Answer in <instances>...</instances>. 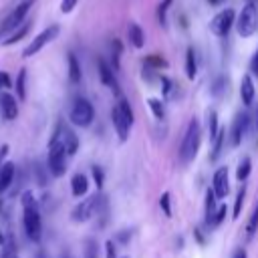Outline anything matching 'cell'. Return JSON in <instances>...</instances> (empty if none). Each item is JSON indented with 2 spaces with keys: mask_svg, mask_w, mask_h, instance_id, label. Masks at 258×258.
Segmentation results:
<instances>
[{
  "mask_svg": "<svg viewBox=\"0 0 258 258\" xmlns=\"http://www.w3.org/2000/svg\"><path fill=\"white\" fill-rule=\"evenodd\" d=\"M232 258H246V250H244V248H238V250L232 254Z\"/></svg>",
  "mask_w": 258,
  "mask_h": 258,
  "instance_id": "cell-43",
  "label": "cell"
},
{
  "mask_svg": "<svg viewBox=\"0 0 258 258\" xmlns=\"http://www.w3.org/2000/svg\"><path fill=\"white\" fill-rule=\"evenodd\" d=\"M119 54H121V42L113 40V69H119Z\"/></svg>",
  "mask_w": 258,
  "mask_h": 258,
  "instance_id": "cell-37",
  "label": "cell"
},
{
  "mask_svg": "<svg viewBox=\"0 0 258 258\" xmlns=\"http://www.w3.org/2000/svg\"><path fill=\"white\" fill-rule=\"evenodd\" d=\"M34 2H36V0H22V2H20V4H18V6H16V8H14L6 18H4V20H2V26H0V38H2V36H6V34H8V32H12L18 24H22V22H24V16H26V14H28V10L34 6Z\"/></svg>",
  "mask_w": 258,
  "mask_h": 258,
  "instance_id": "cell-8",
  "label": "cell"
},
{
  "mask_svg": "<svg viewBox=\"0 0 258 258\" xmlns=\"http://www.w3.org/2000/svg\"><path fill=\"white\" fill-rule=\"evenodd\" d=\"M97 69H99L101 83H103L105 87H109V89L119 97V95H121V89H119V83H117V79H115V75H113V67H109L103 58H97Z\"/></svg>",
  "mask_w": 258,
  "mask_h": 258,
  "instance_id": "cell-13",
  "label": "cell"
},
{
  "mask_svg": "<svg viewBox=\"0 0 258 258\" xmlns=\"http://www.w3.org/2000/svg\"><path fill=\"white\" fill-rule=\"evenodd\" d=\"M246 129H248V113H238L232 121V127H230V141L234 147H238L246 135Z\"/></svg>",
  "mask_w": 258,
  "mask_h": 258,
  "instance_id": "cell-12",
  "label": "cell"
},
{
  "mask_svg": "<svg viewBox=\"0 0 258 258\" xmlns=\"http://www.w3.org/2000/svg\"><path fill=\"white\" fill-rule=\"evenodd\" d=\"M212 189L216 194L218 200H224L230 191V181H228V167L222 165L214 171V177H212Z\"/></svg>",
  "mask_w": 258,
  "mask_h": 258,
  "instance_id": "cell-11",
  "label": "cell"
},
{
  "mask_svg": "<svg viewBox=\"0 0 258 258\" xmlns=\"http://www.w3.org/2000/svg\"><path fill=\"white\" fill-rule=\"evenodd\" d=\"M93 119H95L93 105L87 99H83V97L75 99V103L71 107V121H73V125H77V127H89L93 123Z\"/></svg>",
  "mask_w": 258,
  "mask_h": 258,
  "instance_id": "cell-7",
  "label": "cell"
},
{
  "mask_svg": "<svg viewBox=\"0 0 258 258\" xmlns=\"http://www.w3.org/2000/svg\"><path fill=\"white\" fill-rule=\"evenodd\" d=\"M145 64L147 67H153V69H165L167 67V60L163 56H159V54H149L145 58Z\"/></svg>",
  "mask_w": 258,
  "mask_h": 258,
  "instance_id": "cell-33",
  "label": "cell"
},
{
  "mask_svg": "<svg viewBox=\"0 0 258 258\" xmlns=\"http://www.w3.org/2000/svg\"><path fill=\"white\" fill-rule=\"evenodd\" d=\"M244 196H246V189L242 187V189L238 191V196H236V204H234V210H232V218H234V220L240 218V212H242V206H244Z\"/></svg>",
  "mask_w": 258,
  "mask_h": 258,
  "instance_id": "cell-34",
  "label": "cell"
},
{
  "mask_svg": "<svg viewBox=\"0 0 258 258\" xmlns=\"http://www.w3.org/2000/svg\"><path fill=\"white\" fill-rule=\"evenodd\" d=\"M0 113H2V117H4L6 121L16 119V115H18L16 99H14L10 93H6V91H0Z\"/></svg>",
  "mask_w": 258,
  "mask_h": 258,
  "instance_id": "cell-14",
  "label": "cell"
},
{
  "mask_svg": "<svg viewBox=\"0 0 258 258\" xmlns=\"http://www.w3.org/2000/svg\"><path fill=\"white\" fill-rule=\"evenodd\" d=\"M171 4H173V0H161L159 6H157V20H159L161 26H165V22H167V10H169Z\"/></svg>",
  "mask_w": 258,
  "mask_h": 258,
  "instance_id": "cell-30",
  "label": "cell"
},
{
  "mask_svg": "<svg viewBox=\"0 0 258 258\" xmlns=\"http://www.w3.org/2000/svg\"><path fill=\"white\" fill-rule=\"evenodd\" d=\"M58 127H60V137H62V141H64L67 153H69V155H75L77 149H79V137H77V133H75L71 127H67L64 123H58Z\"/></svg>",
  "mask_w": 258,
  "mask_h": 258,
  "instance_id": "cell-15",
  "label": "cell"
},
{
  "mask_svg": "<svg viewBox=\"0 0 258 258\" xmlns=\"http://www.w3.org/2000/svg\"><path fill=\"white\" fill-rule=\"evenodd\" d=\"M62 258H71V256H62Z\"/></svg>",
  "mask_w": 258,
  "mask_h": 258,
  "instance_id": "cell-49",
  "label": "cell"
},
{
  "mask_svg": "<svg viewBox=\"0 0 258 258\" xmlns=\"http://www.w3.org/2000/svg\"><path fill=\"white\" fill-rule=\"evenodd\" d=\"M169 200H171V196H169V191H165V194H161V200H159V206H161V212L167 216V218H171V204H169Z\"/></svg>",
  "mask_w": 258,
  "mask_h": 258,
  "instance_id": "cell-36",
  "label": "cell"
},
{
  "mask_svg": "<svg viewBox=\"0 0 258 258\" xmlns=\"http://www.w3.org/2000/svg\"><path fill=\"white\" fill-rule=\"evenodd\" d=\"M256 26H258V8L254 2H248L242 12L238 14V20H236V30L240 36L248 38L256 32Z\"/></svg>",
  "mask_w": 258,
  "mask_h": 258,
  "instance_id": "cell-5",
  "label": "cell"
},
{
  "mask_svg": "<svg viewBox=\"0 0 258 258\" xmlns=\"http://www.w3.org/2000/svg\"><path fill=\"white\" fill-rule=\"evenodd\" d=\"M16 95L18 99H26V69L18 71V79H16Z\"/></svg>",
  "mask_w": 258,
  "mask_h": 258,
  "instance_id": "cell-27",
  "label": "cell"
},
{
  "mask_svg": "<svg viewBox=\"0 0 258 258\" xmlns=\"http://www.w3.org/2000/svg\"><path fill=\"white\" fill-rule=\"evenodd\" d=\"M101 204H103V194H93L87 200H83L79 206H75L71 216L75 222H87L89 218H93L101 212V208H103Z\"/></svg>",
  "mask_w": 258,
  "mask_h": 258,
  "instance_id": "cell-6",
  "label": "cell"
},
{
  "mask_svg": "<svg viewBox=\"0 0 258 258\" xmlns=\"http://www.w3.org/2000/svg\"><path fill=\"white\" fill-rule=\"evenodd\" d=\"M105 258H117V252H115V244H113V240H107V242H105Z\"/></svg>",
  "mask_w": 258,
  "mask_h": 258,
  "instance_id": "cell-40",
  "label": "cell"
},
{
  "mask_svg": "<svg viewBox=\"0 0 258 258\" xmlns=\"http://www.w3.org/2000/svg\"><path fill=\"white\" fill-rule=\"evenodd\" d=\"M200 145H202V125H200V121L196 117H191L189 123H187L183 141L179 145V159H181V163H189L198 155Z\"/></svg>",
  "mask_w": 258,
  "mask_h": 258,
  "instance_id": "cell-3",
  "label": "cell"
},
{
  "mask_svg": "<svg viewBox=\"0 0 258 258\" xmlns=\"http://www.w3.org/2000/svg\"><path fill=\"white\" fill-rule=\"evenodd\" d=\"M111 119H113V127L117 131L119 141H127L129 129L133 125V109L123 95H119V103L111 109Z\"/></svg>",
  "mask_w": 258,
  "mask_h": 258,
  "instance_id": "cell-4",
  "label": "cell"
},
{
  "mask_svg": "<svg viewBox=\"0 0 258 258\" xmlns=\"http://www.w3.org/2000/svg\"><path fill=\"white\" fill-rule=\"evenodd\" d=\"M71 191H73V196H77V198L85 196V194L89 191V179H87V175L75 173V175L71 177Z\"/></svg>",
  "mask_w": 258,
  "mask_h": 258,
  "instance_id": "cell-19",
  "label": "cell"
},
{
  "mask_svg": "<svg viewBox=\"0 0 258 258\" xmlns=\"http://www.w3.org/2000/svg\"><path fill=\"white\" fill-rule=\"evenodd\" d=\"M254 95H256L254 81H252L250 75H244L242 81H240V97H242V103H244V105H252Z\"/></svg>",
  "mask_w": 258,
  "mask_h": 258,
  "instance_id": "cell-16",
  "label": "cell"
},
{
  "mask_svg": "<svg viewBox=\"0 0 258 258\" xmlns=\"http://www.w3.org/2000/svg\"><path fill=\"white\" fill-rule=\"evenodd\" d=\"M58 32H60V26H58V24H50V26H46L40 34H36V36L28 42V46L22 50V56H32V54L40 52L48 42H52V40L58 36Z\"/></svg>",
  "mask_w": 258,
  "mask_h": 258,
  "instance_id": "cell-9",
  "label": "cell"
},
{
  "mask_svg": "<svg viewBox=\"0 0 258 258\" xmlns=\"http://www.w3.org/2000/svg\"><path fill=\"white\" fill-rule=\"evenodd\" d=\"M14 173H16V167H14L12 161L2 163V167H0V196L10 187V183L14 179Z\"/></svg>",
  "mask_w": 258,
  "mask_h": 258,
  "instance_id": "cell-17",
  "label": "cell"
},
{
  "mask_svg": "<svg viewBox=\"0 0 258 258\" xmlns=\"http://www.w3.org/2000/svg\"><path fill=\"white\" fill-rule=\"evenodd\" d=\"M206 129L210 133V139H214L218 135V131H220V127H218V113L214 109H210L206 113Z\"/></svg>",
  "mask_w": 258,
  "mask_h": 258,
  "instance_id": "cell-24",
  "label": "cell"
},
{
  "mask_svg": "<svg viewBox=\"0 0 258 258\" xmlns=\"http://www.w3.org/2000/svg\"><path fill=\"white\" fill-rule=\"evenodd\" d=\"M129 238H131V232H129V230H123V232H119V234H117V240H119L121 244H127V242H129Z\"/></svg>",
  "mask_w": 258,
  "mask_h": 258,
  "instance_id": "cell-42",
  "label": "cell"
},
{
  "mask_svg": "<svg viewBox=\"0 0 258 258\" xmlns=\"http://www.w3.org/2000/svg\"><path fill=\"white\" fill-rule=\"evenodd\" d=\"M256 125H258V113H256Z\"/></svg>",
  "mask_w": 258,
  "mask_h": 258,
  "instance_id": "cell-46",
  "label": "cell"
},
{
  "mask_svg": "<svg viewBox=\"0 0 258 258\" xmlns=\"http://www.w3.org/2000/svg\"><path fill=\"white\" fill-rule=\"evenodd\" d=\"M185 75H187V79H196V75H198V60H196V50H194V46H187V50H185Z\"/></svg>",
  "mask_w": 258,
  "mask_h": 258,
  "instance_id": "cell-21",
  "label": "cell"
},
{
  "mask_svg": "<svg viewBox=\"0 0 258 258\" xmlns=\"http://www.w3.org/2000/svg\"><path fill=\"white\" fill-rule=\"evenodd\" d=\"M127 38H129V42L135 48H143V44H145V32H143V28L137 22H129V26H127Z\"/></svg>",
  "mask_w": 258,
  "mask_h": 258,
  "instance_id": "cell-18",
  "label": "cell"
},
{
  "mask_svg": "<svg viewBox=\"0 0 258 258\" xmlns=\"http://www.w3.org/2000/svg\"><path fill=\"white\" fill-rule=\"evenodd\" d=\"M4 242H6V240H4V236H2V234H0V246H2V244H4Z\"/></svg>",
  "mask_w": 258,
  "mask_h": 258,
  "instance_id": "cell-45",
  "label": "cell"
},
{
  "mask_svg": "<svg viewBox=\"0 0 258 258\" xmlns=\"http://www.w3.org/2000/svg\"><path fill=\"white\" fill-rule=\"evenodd\" d=\"M67 147H64V141L60 137V127L56 123L54 127V133L50 137V143H48V169L54 177H60L64 171H67Z\"/></svg>",
  "mask_w": 258,
  "mask_h": 258,
  "instance_id": "cell-2",
  "label": "cell"
},
{
  "mask_svg": "<svg viewBox=\"0 0 258 258\" xmlns=\"http://www.w3.org/2000/svg\"><path fill=\"white\" fill-rule=\"evenodd\" d=\"M256 232H258V204L254 206V210H252V214H250V218L246 222V240L250 242Z\"/></svg>",
  "mask_w": 258,
  "mask_h": 258,
  "instance_id": "cell-23",
  "label": "cell"
},
{
  "mask_svg": "<svg viewBox=\"0 0 258 258\" xmlns=\"http://www.w3.org/2000/svg\"><path fill=\"white\" fill-rule=\"evenodd\" d=\"M250 73L258 77V50L254 52V56H252V60H250Z\"/></svg>",
  "mask_w": 258,
  "mask_h": 258,
  "instance_id": "cell-41",
  "label": "cell"
},
{
  "mask_svg": "<svg viewBox=\"0 0 258 258\" xmlns=\"http://www.w3.org/2000/svg\"><path fill=\"white\" fill-rule=\"evenodd\" d=\"M250 171H252V163H250L248 157H244L242 163L236 167V179H238V181H244V179L250 175Z\"/></svg>",
  "mask_w": 258,
  "mask_h": 258,
  "instance_id": "cell-28",
  "label": "cell"
},
{
  "mask_svg": "<svg viewBox=\"0 0 258 258\" xmlns=\"http://www.w3.org/2000/svg\"><path fill=\"white\" fill-rule=\"evenodd\" d=\"M224 139H226V131L220 129L218 135L212 139V141H214V145H212V153H210V159H212V161H216V159L220 157V151H222V147H224Z\"/></svg>",
  "mask_w": 258,
  "mask_h": 258,
  "instance_id": "cell-25",
  "label": "cell"
},
{
  "mask_svg": "<svg viewBox=\"0 0 258 258\" xmlns=\"http://www.w3.org/2000/svg\"><path fill=\"white\" fill-rule=\"evenodd\" d=\"M0 210H2V200H0Z\"/></svg>",
  "mask_w": 258,
  "mask_h": 258,
  "instance_id": "cell-48",
  "label": "cell"
},
{
  "mask_svg": "<svg viewBox=\"0 0 258 258\" xmlns=\"http://www.w3.org/2000/svg\"><path fill=\"white\" fill-rule=\"evenodd\" d=\"M22 224H24V232H26L28 240L38 242L40 234H42V222H40L38 204H36L32 191L22 194Z\"/></svg>",
  "mask_w": 258,
  "mask_h": 258,
  "instance_id": "cell-1",
  "label": "cell"
},
{
  "mask_svg": "<svg viewBox=\"0 0 258 258\" xmlns=\"http://www.w3.org/2000/svg\"><path fill=\"white\" fill-rule=\"evenodd\" d=\"M234 20H236V12H234L232 8L220 10V12L210 20V30H212V34H216V36H228L230 28L234 26Z\"/></svg>",
  "mask_w": 258,
  "mask_h": 258,
  "instance_id": "cell-10",
  "label": "cell"
},
{
  "mask_svg": "<svg viewBox=\"0 0 258 258\" xmlns=\"http://www.w3.org/2000/svg\"><path fill=\"white\" fill-rule=\"evenodd\" d=\"M147 105H149L151 113L155 115V119H163V117H165V107H163V103H161L159 99H149Z\"/></svg>",
  "mask_w": 258,
  "mask_h": 258,
  "instance_id": "cell-31",
  "label": "cell"
},
{
  "mask_svg": "<svg viewBox=\"0 0 258 258\" xmlns=\"http://www.w3.org/2000/svg\"><path fill=\"white\" fill-rule=\"evenodd\" d=\"M226 206H218L216 208V212H214V216L210 218V222H208V226H212V228H218L222 222H224V218H226Z\"/></svg>",
  "mask_w": 258,
  "mask_h": 258,
  "instance_id": "cell-32",
  "label": "cell"
},
{
  "mask_svg": "<svg viewBox=\"0 0 258 258\" xmlns=\"http://www.w3.org/2000/svg\"><path fill=\"white\" fill-rule=\"evenodd\" d=\"M67 60H69V79H71V83H79L81 77H83V73H81V64H79L77 56L73 52H69Z\"/></svg>",
  "mask_w": 258,
  "mask_h": 258,
  "instance_id": "cell-22",
  "label": "cell"
},
{
  "mask_svg": "<svg viewBox=\"0 0 258 258\" xmlns=\"http://www.w3.org/2000/svg\"><path fill=\"white\" fill-rule=\"evenodd\" d=\"M216 194H214V189H208L206 191V224L210 222V218L214 216V212H216Z\"/></svg>",
  "mask_w": 258,
  "mask_h": 258,
  "instance_id": "cell-26",
  "label": "cell"
},
{
  "mask_svg": "<svg viewBox=\"0 0 258 258\" xmlns=\"http://www.w3.org/2000/svg\"><path fill=\"white\" fill-rule=\"evenodd\" d=\"M28 30H30V22H22V24H18L12 32L6 34V38L2 40V44H6V46H8V44H16L18 40H22V38L28 34Z\"/></svg>",
  "mask_w": 258,
  "mask_h": 258,
  "instance_id": "cell-20",
  "label": "cell"
},
{
  "mask_svg": "<svg viewBox=\"0 0 258 258\" xmlns=\"http://www.w3.org/2000/svg\"><path fill=\"white\" fill-rule=\"evenodd\" d=\"M0 258H16V246L14 242H4L2 244V250H0Z\"/></svg>",
  "mask_w": 258,
  "mask_h": 258,
  "instance_id": "cell-35",
  "label": "cell"
},
{
  "mask_svg": "<svg viewBox=\"0 0 258 258\" xmlns=\"http://www.w3.org/2000/svg\"><path fill=\"white\" fill-rule=\"evenodd\" d=\"M194 234H196V238H198V242H200V244H206V240H204V236H202V232H200V230H194Z\"/></svg>",
  "mask_w": 258,
  "mask_h": 258,
  "instance_id": "cell-44",
  "label": "cell"
},
{
  "mask_svg": "<svg viewBox=\"0 0 258 258\" xmlns=\"http://www.w3.org/2000/svg\"><path fill=\"white\" fill-rule=\"evenodd\" d=\"M210 2H212V4H214V2H218V0H210Z\"/></svg>",
  "mask_w": 258,
  "mask_h": 258,
  "instance_id": "cell-47",
  "label": "cell"
},
{
  "mask_svg": "<svg viewBox=\"0 0 258 258\" xmlns=\"http://www.w3.org/2000/svg\"><path fill=\"white\" fill-rule=\"evenodd\" d=\"M93 177H95V183H97V187L101 189L103 187V169L99 167V165H93Z\"/></svg>",
  "mask_w": 258,
  "mask_h": 258,
  "instance_id": "cell-38",
  "label": "cell"
},
{
  "mask_svg": "<svg viewBox=\"0 0 258 258\" xmlns=\"http://www.w3.org/2000/svg\"><path fill=\"white\" fill-rule=\"evenodd\" d=\"M83 256L85 258H99V246H97V242L95 240H85V244H83Z\"/></svg>",
  "mask_w": 258,
  "mask_h": 258,
  "instance_id": "cell-29",
  "label": "cell"
},
{
  "mask_svg": "<svg viewBox=\"0 0 258 258\" xmlns=\"http://www.w3.org/2000/svg\"><path fill=\"white\" fill-rule=\"evenodd\" d=\"M77 2H79V0H62V2H60V12H62V14L73 12V8L77 6Z\"/></svg>",
  "mask_w": 258,
  "mask_h": 258,
  "instance_id": "cell-39",
  "label": "cell"
}]
</instances>
